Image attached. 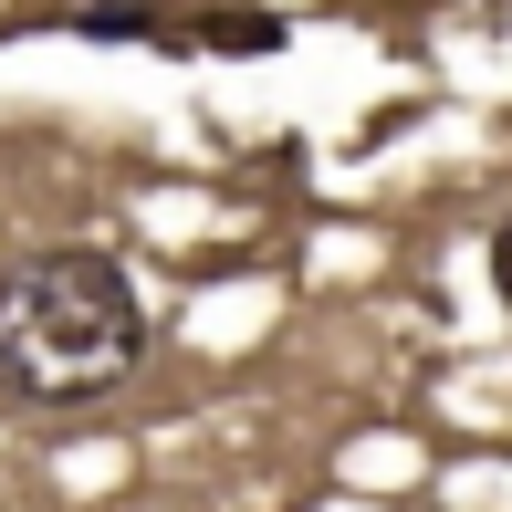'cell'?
Returning a JSON list of instances; mask_svg holds the SVG:
<instances>
[{"mask_svg":"<svg viewBox=\"0 0 512 512\" xmlns=\"http://www.w3.org/2000/svg\"><path fill=\"white\" fill-rule=\"evenodd\" d=\"M147 366V293L115 251H21L0 272V398L11 408H84Z\"/></svg>","mask_w":512,"mask_h":512,"instance_id":"1","label":"cell"},{"mask_svg":"<svg viewBox=\"0 0 512 512\" xmlns=\"http://www.w3.org/2000/svg\"><path fill=\"white\" fill-rule=\"evenodd\" d=\"M84 42H189V21L157 11V0H105V11H74Z\"/></svg>","mask_w":512,"mask_h":512,"instance_id":"2","label":"cell"},{"mask_svg":"<svg viewBox=\"0 0 512 512\" xmlns=\"http://www.w3.org/2000/svg\"><path fill=\"white\" fill-rule=\"evenodd\" d=\"M189 42H209V53H272L283 21L272 11H209V21H189Z\"/></svg>","mask_w":512,"mask_h":512,"instance_id":"3","label":"cell"},{"mask_svg":"<svg viewBox=\"0 0 512 512\" xmlns=\"http://www.w3.org/2000/svg\"><path fill=\"white\" fill-rule=\"evenodd\" d=\"M492 293H502V314H512V220L492 230Z\"/></svg>","mask_w":512,"mask_h":512,"instance_id":"4","label":"cell"}]
</instances>
